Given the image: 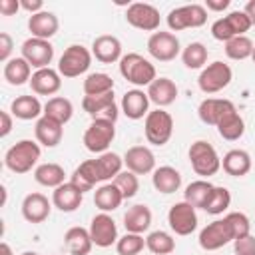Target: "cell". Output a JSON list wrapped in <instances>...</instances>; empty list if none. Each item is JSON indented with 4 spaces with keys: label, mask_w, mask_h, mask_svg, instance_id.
<instances>
[{
    "label": "cell",
    "mask_w": 255,
    "mask_h": 255,
    "mask_svg": "<svg viewBox=\"0 0 255 255\" xmlns=\"http://www.w3.org/2000/svg\"><path fill=\"white\" fill-rule=\"evenodd\" d=\"M40 143L38 141H32V139H20L16 141L4 155V165L12 171V173H28L32 171V167L38 163L40 159Z\"/></svg>",
    "instance_id": "cell-1"
},
{
    "label": "cell",
    "mask_w": 255,
    "mask_h": 255,
    "mask_svg": "<svg viewBox=\"0 0 255 255\" xmlns=\"http://www.w3.org/2000/svg\"><path fill=\"white\" fill-rule=\"evenodd\" d=\"M120 74H122L124 80H128L133 86H149L157 78L155 66L137 52H129V54L122 56Z\"/></svg>",
    "instance_id": "cell-2"
},
{
    "label": "cell",
    "mask_w": 255,
    "mask_h": 255,
    "mask_svg": "<svg viewBox=\"0 0 255 255\" xmlns=\"http://www.w3.org/2000/svg\"><path fill=\"white\" fill-rule=\"evenodd\" d=\"M187 157H189V163H191V169L201 175V177H209V175H215L219 169H221V157L217 153V149L205 141V139H197L189 145L187 149Z\"/></svg>",
    "instance_id": "cell-3"
},
{
    "label": "cell",
    "mask_w": 255,
    "mask_h": 255,
    "mask_svg": "<svg viewBox=\"0 0 255 255\" xmlns=\"http://www.w3.org/2000/svg\"><path fill=\"white\" fill-rule=\"evenodd\" d=\"M143 133L151 145H165L173 135V118L163 108L151 110L143 120Z\"/></svg>",
    "instance_id": "cell-4"
},
{
    "label": "cell",
    "mask_w": 255,
    "mask_h": 255,
    "mask_svg": "<svg viewBox=\"0 0 255 255\" xmlns=\"http://www.w3.org/2000/svg\"><path fill=\"white\" fill-rule=\"evenodd\" d=\"M92 52L82 44H72L64 50L58 60V72L64 78H78L86 74L92 66Z\"/></svg>",
    "instance_id": "cell-5"
},
{
    "label": "cell",
    "mask_w": 255,
    "mask_h": 255,
    "mask_svg": "<svg viewBox=\"0 0 255 255\" xmlns=\"http://www.w3.org/2000/svg\"><path fill=\"white\" fill-rule=\"evenodd\" d=\"M251 20L243 10H233L223 18H217L211 24V36L219 42H229L235 36H245V32L251 28Z\"/></svg>",
    "instance_id": "cell-6"
},
{
    "label": "cell",
    "mask_w": 255,
    "mask_h": 255,
    "mask_svg": "<svg viewBox=\"0 0 255 255\" xmlns=\"http://www.w3.org/2000/svg\"><path fill=\"white\" fill-rule=\"evenodd\" d=\"M231 80H233V72H231L229 64L215 60L201 70V74L197 78V86L203 94L211 96V94H217L223 88H227L231 84Z\"/></svg>",
    "instance_id": "cell-7"
},
{
    "label": "cell",
    "mask_w": 255,
    "mask_h": 255,
    "mask_svg": "<svg viewBox=\"0 0 255 255\" xmlns=\"http://www.w3.org/2000/svg\"><path fill=\"white\" fill-rule=\"evenodd\" d=\"M207 22V10L203 4H185L169 10L167 26L169 32H181L187 28H199Z\"/></svg>",
    "instance_id": "cell-8"
},
{
    "label": "cell",
    "mask_w": 255,
    "mask_h": 255,
    "mask_svg": "<svg viewBox=\"0 0 255 255\" xmlns=\"http://www.w3.org/2000/svg\"><path fill=\"white\" fill-rule=\"evenodd\" d=\"M116 137V124L108 120H92L84 131V145L92 153H106Z\"/></svg>",
    "instance_id": "cell-9"
},
{
    "label": "cell",
    "mask_w": 255,
    "mask_h": 255,
    "mask_svg": "<svg viewBox=\"0 0 255 255\" xmlns=\"http://www.w3.org/2000/svg\"><path fill=\"white\" fill-rule=\"evenodd\" d=\"M147 52L157 62H171L181 54V44L173 32L157 30L147 38Z\"/></svg>",
    "instance_id": "cell-10"
},
{
    "label": "cell",
    "mask_w": 255,
    "mask_h": 255,
    "mask_svg": "<svg viewBox=\"0 0 255 255\" xmlns=\"http://www.w3.org/2000/svg\"><path fill=\"white\" fill-rule=\"evenodd\" d=\"M126 20H128L129 26L153 34V32L159 30L161 16H159V10L155 6H151V4H147V2H133L126 10Z\"/></svg>",
    "instance_id": "cell-11"
},
{
    "label": "cell",
    "mask_w": 255,
    "mask_h": 255,
    "mask_svg": "<svg viewBox=\"0 0 255 255\" xmlns=\"http://www.w3.org/2000/svg\"><path fill=\"white\" fill-rule=\"evenodd\" d=\"M167 223L175 235H191L197 229V211L187 201H177L167 211Z\"/></svg>",
    "instance_id": "cell-12"
},
{
    "label": "cell",
    "mask_w": 255,
    "mask_h": 255,
    "mask_svg": "<svg viewBox=\"0 0 255 255\" xmlns=\"http://www.w3.org/2000/svg\"><path fill=\"white\" fill-rule=\"evenodd\" d=\"M233 239H235L233 237V231H231L227 219L223 217V219H215V221L207 223L199 231V239L197 241H199L201 249H205V251H217L223 245L231 243Z\"/></svg>",
    "instance_id": "cell-13"
},
{
    "label": "cell",
    "mask_w": 255,
    "mask_h": 255,
    "mask_svg": "<svg viewBox=\"0 0 255 255\" xmlns=\"http://www.w3.org/2000/svg\"><path fill=\"white\" fill-rule=\"evenodd\" d=\"M82 108L88 116H92V120H108L116 124L120 116V108L116 104L114 92L102 94V96H84Z\"/></svg>",
    "instance_id": "cell-14"
},
{
    "label": "cell",
    "mask_w": 255,
    "mask_h": 255,
    "mask_svg": "<svg viewBox=\"0 0 255 255\" xmlns=\"http://www.w3.org/2000/svg\"><path fill=\"white\" fill-rule=\"evenodd\" d=\"M22 58L36 70L50 68L54 60V46L50 40H40V38H28L22 44Z\"/></svg>",
    "instance_id": "cell-15"
},
{
    "label": "cell",
    "mask_w": 255,
    "mask_h": 255,
    "mask_svg": "<svg viewBox=\"0 0 255 255\" xmlns=\"http://www.w3.org/2000/svg\"><path fill=\"white\" fill-rule=\"evenodd\" d=\"M90 237L94 241L96 247H112L114 243H118V225L114 221V217L110 213H98L92 217V223H90Z\"/></svg>",
    "instance_id": "cell-16"
},
{
    "label": "cell",
    "mask_w": 255,
    "mask_h": 255,
    "mask_svg": "<svg viewBox=\"0 0 255 255\" xmlns=\"http://www.w3.org/2000/svg\"><path fill=\"white\" fill-rule=\"evenodd\" d=\"M235 104L231 100L225 98H205L199 108H197V116L203 124L207 126H217L225 116H229L231 112H235Z\"/></svg>",
    "instance_id": "cell-17"
},
{
    "label": "cell",
    "mask_w": 255,
    "mask_h": 255,
    "mask_svg": "<svg viewBox=\"0 0 255 255\" xmlns=\"http://www.w3.org/2000/svg\"><path fill=\"white\" fill-rule=\"evenodd\" d=\"M124 165L135 173V175H145L153 173L155 169V155L147 145H133L124 153Z\"/></svg>",
    "instance_id": "cell-18"
},
{
    "label": "cell",
    "mask_w": 255,
    "mask_h": 255,
    "mask_svg": "<svg viewBox=\"0 0 255 255\" xmlns=\"http://www.w3.org/2000/svg\"><path fill=\"white\" fill-rule=\"evenodd\" d=\"M20 209H22V217L28 223H44L50 217L52 203L44 193L34 191V193H28L22 199V207Z\"/></svg>",
    "instance_id": "cell-19"
},
{
    "label": "cell",
    "mask_w": 255,
    "mask_h": 255,
    "mask_svg": "<svg viewBox=\"0 0 255 255\" xmlns=\"http://www.w3.org/2000/svg\"><path fill=\"white\" fill-rule=\"evenodd\" d=\"M92 56L102 64H114L122 60V42L112 34H102L92 42Z\"/></svg>",
    "instance_id": "cell-20"
},
{
    "label": "cell",
    "mask_w": 255,
    "mask_h": 255,
    "mask_svg": "<svg viewBox=\"0 0 255 255\" xmlns=\"http://www.w3.org/2000/svg\"><path fill=\"white\" fill-rule=\"evenodd\" d=\"M30 88L38 96H54L62 88V76L54 68L36 70L30 78Z\"/></svg>",
    "instance_id": "cell-21"
},
{
    "label": "cell",
    "mask_w": 255,
    "mask_h": 255,
    "mask_svg": "<svg viewBox=\"0 0 255 255\" xmlns=\"http://www.w3.org/2000/svg\"><path fill=\"white\" fill-rule=\"evenodd\" d=\"M34 135H36V141L44 147H56L62 137H64V126L48 116H42L40 120H36V126H34Z\"/></svg>",
    "instance_id": "cell-22"
},
{
    "label": "cell",
    "mask_w": 255,
    "mask_h": 255,
    "mask_svg": "<svg viewBox=\"0 0 255 255\" xmlns=\"http://www.w3.org/2000/svg\"><path fill=\"white\" fill-rule=\"evenodd\" d=\"M60 28L58 16L50 10H42L38 14H32L28 18V30L32 34V38H40V40H50Z\"/></svg>",
    "instance_id": "cell-23"
},
{
    "label": "cell",
    "mask_w": 255,
    "mask_h": 255,
    "mask_svg": "<svg viewBox=\"0 0 255 255\" xmlns=\"http://www.w3.org/2000/svg\"><path fill=\"white\" fill-rule=\"evenodd\" d=\"M122 112L129 120H141V118H145L149 114V98H147V92H143L139 88L128 90L122 96Z\"/></svg>",
    "instance_id": "cell-24"
},
{
    "label": "cell",
    "mask_w": 255,
    "mask_h": 255,
    "mask_svg": "<svg viewBox=\"0 0 255 255\" xmlns=\"http://www.w3.org/2000/svg\"><path fill=\"white\" fill-rule=\"evenodd\" d=\"M147 98L149 102H153L157 108H165V106H171L177 98V86L173 80L161 76V78H155L149 86H147Z\"/></svg>",
    "instance_id": "cell-25"
},
{
    "label": "cell",
    "mask_w": 255,
    "mask_h": 255,
    "mask_svg": "<svg viewBox=\"0 0 255 255\" xmlns=\"http://www.w3.org/2000/svg\"><path fill=\"white\" fill-rule=\"evenodd\" d=\"M82 201H84V193H82L74 183H70V181L62 183V185L56 187L54 193H52V203H54V207H58V209L64 211V213L76 211V209L82 205Z\"/></svg>",
    "instance_id": "cell-26"
},
{
    "label": "cell",
    "mask_w": 255,
    "mask_h": 255,
    "mask_svg": "<svg viewBox=\"0 0 255 255\" xmlns=\"http://www.w3.org/2000/svg\"><path fill=\"white\" fill-rule=\"evenodd\" d=\"M70 183H74L82 193L92 191L98 183H102V177H100L96 159H86V161H82V163L74 169V173L70 175Z\"/></svg>",
    "instance_id": "cell-27"
},
{
    "label": "cell",
    "mask_w": 255,
    "mask_h": 255,
    "mask_svg": "<svg viewBox=\"0 0 255 255\" xmlns=\"http://www.w3.org/2000/svg\"><path fill=\"white\" fill-rule=\"evenodd\" d=\"M151 225V209L145 203H135L124 213L126 233H143Z\"/></svg>",
    "instance_id": "cell-28"
},
{
    "label": "cell",
    "mask_w": 255,
    "mask_h": 255,
    "mask_svg": "<svg viewBox=\"0 0 255 255\" xmlns=\"http://www.w3.org/2000/svg\"><path fill=\"white\" fill-rule=\"evenodd\" d=\"M10 114L18 120H24V122L40 120L42 118L40 114H44V106L40 104L38 96H18L10 104Z\"/></svg>",
    "instance_id": "cell-29"
},
{
    "label": "cell",
    "mask_w": 255,
    "mask_h": 255,
    "mask_svg": "<svg viewBox=\"0 0 255 255\" xmlns=\"http://www.w3.org/2000/svg\"><path fill=\"white\" fill-rule=\"evenodd\" d=\"M251 155L245 149H229L223 159H221V167L227 175L231 177H243L251 171Z\"/></svg>",
    "instance_id": "cell-30"
},
{
    "label": "cell",
    "mask_w": 255,
    "mask_h": 255,
    "mask_svg": "<svg viewBox=\"0 0 255 255\" xmlns=\"http://www.w3.org/2000/svg\"><path fill=\"white\" fill-rule=\"evenodd\" d=\"M151 183H153L155 191L169 195V193H175L181 187V173L171 165H161V167L153 169Z\"/></svg>",
    "instance_id": "cell-31"
},
{
    "label": "cell",
    "mask_w": 255,
    "mask_h": 255,
    "mask_svg": "<svg viewBox=\"0 0 255 255\" xmlns=\"http://www.w3.org/2000/svg\"><path fill=\"white\" fill-rule=\"evenodd\" d=\"M124 201V195L122 191L118 189V185L112 181L108 183H102L96 191H94V203L96 207L102 211V213H110V211H116Z\"/></svg>",
    "instance_id": "cell-32"
},
{
    "label": "cell",
    "mask_w": 255,
    "mask_h": 255,
    "mask_svg": "<svg viewBox=\"0 0 255 255\" xmlns=\"http://www.w3.org/2000/svg\"><path fill=\"white\" fill-rule=\"evenodd\" d=\"M64 243H66V249L70 251V255H88L94 247L90 231L86 227H80V225L70 227L64 233Z\"/></svg>",
    "instance_id": "cell-33"
},
{
    "label": "cell",
    "mask_w": 255,
    "mask_h": 255,
    "mask_svg": "<svg viewBox=\"0 0 255 255\" xmlns=\"http://www.w3.org/2000/svg\"><path fill=\"white\" fill-rule=\"evenodd\" d=\"M32 78V66L22 58H10L4 64V80L10 86H22V84H30Z\"/></svg>",
    "instance_id": "cell-34"
},
{
    "label": "cell",
    "mask_w": 255,
    "mask_h": 255,
    "mask_svg": "<svg viewBox=\"0 0 255 255\" xmlns=\"http://www.w3.org/2000/svg\"><path fill=\"white\" fill-rule=\"evenodd\" d=\"M34 179L44 185V187H60L62 183H66V171L60 163L48 161V163H40L34 169Z\"/></svg>",
    "instance_id": "cell-35"
},
{
    "label": "cell",
    "mask_w": 255,
    "mask_h": 255,
    "mask_svg": "<svg viewBox=\"0 0 255 255\" xmlns=\"http://www.w3.org/2000/svg\"><path fill=\"white\" fill-rule=\"evenodd\" d=\"M42 116H48V118H52V120H56V122H60V124L64 126L66 122L72 120V116H74V106H72V102H70L68 98H64V96H54V98H50V100L44 104V114H42Z\"/></svg>",
    "instance_id": "cell-36"
},
{
    "label": "cell",
    "mask_w": 255,
    "mask_h": 255,
    "mask_svg": "<svg viewBox=\"0 0 255 255\" xmlns=\"http://www.w3.org/2000/svg\"><path fill=\"white\" fill-rule=\"evenodd\" d=\"M215 128H217V133L227 141H237L245 133V122L237 110L231 112L229 116H225Z\"/></svg>",
    "instance_id": "cell-37"
},
{
    "label": "cell",
    "mask_w": 255,
    "mask_h": 255,
    "mask_svg": "<svg viewBox=\"0 0 255 255\" xmlns=\"http://www.w3.org/2000/svg\"><path fill=\"white\" fill-rule=\"evenodd\" d=\"M213 187H215V185L209 183L207 179H195V181H191V183L185 187V191H183V201H187V203L193 205L195 209H203V205H205L209 193L213 191Z\"/></svg>",
    "instance_id": "cell-38"
},
{
    "label": "cell",
    "mask_w": 255,
    "mask_h": 255,
    "mask_svg": "<svg viewBox=\"0 0 255 255\" xmlns=\"http://www.w3.org/2000/svg\"><path fill=\"white\" fill-rule=\"evenodd\" d=\"M96 165H98L102 183H108L112 177H116V175L122 171L124 157H120L116 151H106V153H100V155L96 157Z\"/></svg>",
    "instance_id": "cell-39"
},
{
    "label": "cell",
    "mask_w": 255,
    "mask_h": 255,
    "mask_svg": "<svg viewBox=\"0 0 255 255\" xmlns=\"http://www.w3.org/2000/svg\"><path fill=\"white\" fill-rule=\"evenodd\" d=\"M207 48L201 42H189L183 50H181V60L185 64V68L189 70H203L207 64Z\"/></svg>",
    "instance_id": "cell-40"
},
{
    "label": "cell",
    "mask_w": 255,
    "mask_h": 255,
    "mask_svg": "<svg viewBox=\"0 0 255 255\" xmlns=\"http://www.w3.org/2000/svg\"><path fill=\"white\" fill-rule=\"evenodd\" d=\"M82 88H84L86 96H102V94L114 92V80H112V76H108L104 72H92L86 76Z\"/></svg>",
    "instance_id": "cell-41"
},
{
    "label": "cell",
    "mask_w": 255,
    "mask_h": 255,
    "mask_svg": "<svg viewBox=\"0 0 255 255\" xmlns=\"http://www.w3.org/2000/svg\"><path fill=\"white\" fill-rule=\"evenodd\" d=\"M145 247L153 253V255H169L175 251V239L163 231V229H155L145 237Z\"/></svg>",
    "instance_id": "cell-42"
},
{
    "label": "cell",
    "mask_w": 255,
    "mask_h": 255,
    "mask_svg": "<svg viewBox=\"0 0 255 255\" xmlns=\"http://www.w3.org/2000/svg\"><path fill=\"white\" fill-rule=\"evenodd\" d=\"M255 44L249 36H235L229 42H225V56L229 60H247L253 56Z\"/></svg>",
    "instance_id": "cell-43"
},
{
    "label": "cell",
    "mask_w": 255,
    "mask_h": 255,
    "mask_svg": "<svg viewBox=\"0 0 255 255\" xmlns=\"http://www.w3.org/2000/svg\"><path fill=\"white\" fill-rule=\"evenodd\" d=\"M229 205H231V193H229V189L223 187V185H215L213 191L209 193L205 205H203V211L209 213V215H221Z\"/></svg>",
    "instance_id": "cell-44"
},
{
    "label": "cell",
    "mask_w": 255,
    "mask_h": 255,
    "mask_svg": "<svg viewBox=\"0 0 255 255\" xmlns=\"http://www.w3.org/2000/svg\"><path fill=\"white\" fill-rule=\"evenodd\" d=\"M114 183L118 185V189L122 191L124 199H131L137 191H139V179L135 173H131L129 169H122L116 177H114Z\"/></svg>",
    "instance_id": "cell-45"
},
{
    "label": "cell",
    "mask_w": 255,
    "mask_h": 255,
    "mask_svg": "<svg viewBox=\"0 0 255 255\" xmlns=\"http://www.w3.org/2000/svg\"><path fill=\"white\" fill-rule=\"evenodd\" d=\"M143 247H145V239L139 233H126L116 243V251L120 255H139Z\"/></svg>",
    "instance_id": "cell-46"
},
{
    "label": "cell",
    "mask_w": 255,
    "mask_h": 255,
    "mask_svg": "<svg viewBox=\"0 0 255 255\" xmlns=\"http://www.w3.org/2000/svg\"><path fill=\"white\" fill-rule=\"evenodd\" d=\"M225 219H227V223H229V227H231L235 239L245 237V235L251 233V223H249V217H247L245 213H241V211H231V213L225 215ZM235 239H233V241H235Z\"/></svg>",
    "instance_id": "cell-47"
},
{
    "label": "cell",
    "mask_w": 255,
    "mask_h": 255,
    "mask_svg": "<svg viewBox=\"0 0 255 255\" xmlns=\"http://www.w3.org/2000/svg\"><path fill=\"white\" fill-rule=\"evenodd\" d=\"M235 255H255V235H245L233 241Z\"/></svg>",
    "instance_id": "cell-48"
},
{
    "label": "cell",
    "mask_w": 255,
    "mask_h": 255,
    "mask_svg": "<svg viewBox=\"0 0 255 255\" xmlns=\"http://www.w3.org/2000/svg\"><path fill=\"white\" fill-rule=\"evenodd\" d=\"M12 48H14V40L10 34L2 32L0 34V60L6 64L10 60V54H12Z\"/></svg>",
    "instance_id": "cell-49"
},
{
    "label": "cell",
    "mask_w": 255,
    "mask_h": 255,
    "mask_svg": "<svg viewBox=\"0 0 255 255\" xmlns=\"http://www.w3.org/2000/svg\"><path fill=\"white\" fill-rule=\"evenodd\" d=\"M20 8L32 16V14H38L44 10V2L42 0H20Z\"/></svg>",
    "instance_id": "cell-50"
},
{
    "label": "cell",
    "mask_w": 255,
    "mask_h": 255,
    "mask_svg": "<svg viewBox=\"0 0 255 255\" xmlns=\"http://www.w3.org/2000/svg\"><path fill=\"white\" fill-rule=\"evenodd\" d=\"M20 10V0H0V14L14 16Z\"/></svg>",
    "instance_id": "cell-51"
},
{
    "label": "cell",
    "mask_w": 255,
    "mask_h": 255,
    "mask_svg": "<svg viewBox=\"0 0 255 255\" xmlns=\"http://www.w3.org/2000/svg\"><path fill=\"white\" fill-rule=\"evenodd\" d=\"M231 4V0H205V10H211V12H223L227 10Z\"/></svg>",
    "instance_id": "cell-52"
},
{
    "label": "cell",
    "mask_w": 255,
    "mask_h": 255,
    "mask_svg": "<svg viewBox=\"0 0 255 255\" xmlns=\"http://www.w3.org/2000/svg\"><path fill=\"white\" fill-rule=\"evenodd\" d=\"M0 122H2V126H0V135L6 137V135L12 131V114H10V112H0Z\"/></svg>",
    "instance_id": "cell-53"
},
{
    "label": "cell",
    "mask_w": 255,
    "mask_h": 255,
    "mask_svg": "<svg viewBox=\"0 0 255 255\" xmlns=\"http://www.w3.org/2000/svg\"><path fill=\"white\" fill-rule=\"evenodd\" d=\"M243 12L249 16V20H251V24L255 26V0H249L247 4H245V8H243Z\"/></svg>",
    "instance_id": "cell-54"
},
{
    "label": "cell",
    "mask_w": 255,
    "mask_h": 255,
    "mask_svg": "<svg viewBox=\"0 0 255 255\" xmlns=\"http://www.w3.org/2000/svg\"><path fill=\"white\" fill-rule=\"evenodd\" d=\"M0 255H14V253H12V249H10V245H8L6 241H2V243H0Z\"/></svg>",
    "instance_id": "cell-55"
},
{
    "label": "cell",
    "mask_w": 255,
    "mask_h": 255,
    "mask_svg": "<svg viewBox=\"0 0 255 255\" xmlns=\"http://www.w3.org/2000/svg\"><path fill=\"white\" fill-rule=\"evenodd\" d=\"M20 255H38L36 251H24V253H20Z\"/></svg>",
    "instance_id": "cell-56"
},
{
    "label": "cell",
    "mask_w": 255,
    "mask_h": 255,
    "mask_svg": "<svg viewBox=\"0 0 255 255\" xmlns=\"http://www.w3.org/2000/svg\"><path fill=\"white\" fill-rule=\"evenodd\" d=\"M251 60H253V64H255V50H253V56H251Z\"/></svg>",
    "instance_id": "cell-57"
}]
</instances>
